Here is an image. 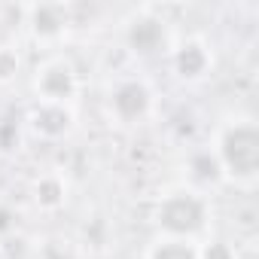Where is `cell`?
Returning a JSON list of instances; mask_svg holds the SVG:
<instances>
[{"instance_id":"30bf717a","label":"cell","mask_w":259,"mask_h":259,"mask_svg":"<svg viewBox=\"0 0 259 259\" xmlns=\"http://www.w3.org/2000/svg\"><path fill=\"white\" fill-rule=\"evenodd\" d=\"M64 201V183L58 177H43L37 183V204L43 207H58Z\"/></svg>"},{"instance_id":"7a4b0ae2","label":"cell","mask_w":259,"mask_h":259,"mask_svg":"<svg viewBox=\"0 0 259 259\" xmlns=\"http://www.w3.org/2000/svg\"><path fill=\"white\" fill-rule=\"evenodd\" d=\"M207 220H210V204L195 189H174L162 195L156 207V226L162 229L165 238L195 241L207 229Z\"/></svg>"},{"instance_id":"5b68a950","label":"cell","mask_w":259,"mask_h":259,"mask_svg":"<svg viewBox=\"0 0 259 259\" xmlns=\"http://www.w3.org/2000/svg\"><path fill=\"white\" fill-rule=\"evenodd\" d=\"M125 43L141 58L159 55V52L168 49V28H165V22L159 16L138 13V16L128 19V25H125Z\"/></svg>"},{"instance_id":"8fae6325","label":"cell","mask_w":259,"mask_h":259,"mask_svg":"<svg viewBox=\"0 0 259 259\" xmlns=\"http://www.w3.org/2000/svg\"><path fill=\"white\" fill-rule=\"evenodd\" d=\"M19 76V52L0 46V82H13Z\"/></svg>"},{"instance_id":"277c9868","label":"cell","mask_w":259,"mask_h":259,"mask_svg":"<svg viewBox=\"0 0 259 259\" xmlns=\"http://www.w3.org/2000/svg\"><path fill=\"white\" fill-rule=\"evenodd\" d=\"M153 110V89L147 79L141 76H125L110 89V113L125 122V125H135L141 119H147Z\"/></svg>"},{"instance_id":"7c38bea8","label":"cell","mask_w":259,"mask_h":259,"mask_svg":"<svg viewBox=\"0 0 259 259\" xmlns=\"http://www.w3.org/2000/svg\"><path fill=\"white\" fill-rule=\"evenodd\" d=\"M198 259H235V253L223 241H207L204 247H198Z\"/></svg>"},{"instance_id":"6da1fadb","label":"cell","mask_w":259,"mask_h":259,"mask_svg":"<svg viewBox=\"0 0 259 259\" xmlns=\"http://www.w3.org/2000/svg\"><path fill=\"white\" fill-rule=\"evenodd\" d=\"M223 177H232L238 183H253L259 174V128L253 119H235L229 122L213 150Z\"/></svg>"},{"instance_id":"8992f818","label":"cell","mask_w":259,"mask_h":259,"mask_svg":"<svg viewBox=\"0 0 259 259\" xmlns=\"http://www.w3.org/2000/svg\"><path fill=\"white\" fill-rule=\"evenodd\" d=\"M213 64V55L207 43L201 40H183L171 49V67L180 79H201Z\"/></svg>"},{"instance_id":"52a82bcc","label":"cell","mask_w":259,"mask_h":259,"mask_svg":"<svg viewBox=\"0 0 259 259\" xmlns=\"http://www.w3.org/2000/svg\"><path fill=\"white\" fill-rule=\"evenodd\" d=\"M25 16H28L31 34L37 40H58L70 25V13L61 4H37V7H28Z\"/></svg>"},{"instance_id":"3957f363","label":"cell","mask_w":259,"mask_h":259,"mask_svg":"<svg viewBox=\"0 0 259 259\" xmlns=\"http://www.w3.org/2000/svg\"><path fill=\"white\" fill-rule=\"evenodd\" d=\"M34 85H37L40 104H61L64 107L79 92V76H76V67L67 58L55 55V58H49L37 67Z\"/></svg>"},{"instance_id":"ba28073f","label":"cell","mask_w":259,"mask_h":259,"mask_svg":"<svg viewBox=\"0 0 259 259\" xmlns=\"http://www.w3.org/2000/svg\"><path fill=\"white\" fill-rule=\"evenodd\" d=\"M31 122H34V128H37L40 135L58 138V135H64L67 128H70V110L61 107V104H40L34 110Z\"/></svg>"},{"instance_id":"9c48e42d","label":"cell","mask_w":259,"mask_h":259,"mask_svg":"<svg viewBox=\"0 0 259 259\" xmlns=\"http://www.w3.org/2000/svg\"><path fill=\"white\" fill-rule=\"evenodd\" d=\"M147 259H198V247L180 238H162L150 247Z\"/></svg>"}]
</instances>
